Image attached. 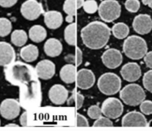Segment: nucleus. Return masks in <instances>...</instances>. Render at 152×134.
Segmentation results:
<instances>
[{"label":"nucleus","instance_id":"nucleus-1","mask_svg":"<svg viewBox=\"0 0 152 134\" xmlns=\"http://www.w3.org/2000/svg\"><path fill=\"white\" fill-rule=\"evenodd\" d=\"M110 35V29L105 23L99 21L90 22L81 30L83 43L92 50L103 48L109 42Z\"/></svg>","mask_w":152,"mask_h":134},{"label":"nucleus","instance_id":"nucleus-2","mask_svg":"<svg viewBox=\"0 0 152 134\" xmlns=\"http://www.w3.org/2000/svg\"><path fill=\"white\" fill-rule=\"evenodd\" d=\"M123 52L125 55L132 60L141 59L147 53L148 47L145 40L138 36L129 37L124 41Z\"/></svg>","mask_w":152,"mask_h":134},{"label":"nucleus","instance_id":"nucleus-3","mask_svg":"<svg viewBox=\"0 0 152 134\" xmlns=\"http://www.w3.org/2000/svg\"><path fill=\"white\" fill-rule=\"evenodd\" d=\"M120 97L126 105L137 106L145 100L146 94L140 85L132 83L126 86L120 91Z\"/></svg>","mask_w":152,"mask_h":134},{"label":"nucleus","instance_id":"nucleus-4","mask_svg":"<svg viewBox=\"0 0 152 134\" xmlns=\"http://www.w3.org/2000/svg\"><path fill=\"white\" fill-rule=\"evenodd\" d=\"M97 86L100 92L106 95L116 94L120 91L121 81L119 77L113 73L103 74L98 79Z\"/></svg>","mask_w":152,"mask_h":134},{"label":"nucleus","instance_id":"nucleus-5","mask_svg":"<svg viewBox=\"0 0 152 134\" xmlns=\"http://www.w3.org/2000/svg\"><path fill=\"white\" fill-rule=\"evenodd\" d=\"M98 13L103 21L111 22L119 18L121 6L116 0H104L98 6Z\"/></svg>","mask_w":152,"mask_h":134},{"label":"nucleus","instance_id":"nucleus-6","mask_svg":"<svg viewBox=\"0 0 152 134\" xmlns=\"http://www.w3.org/2000/svg\"><path fill=\"white\" fill-rule=\"evenodd\" d=\"M102 113L110 119H116L122 115L124 111L123 104L120 100L114 97H110L103 103Z\"/></svg>","mask_w":152,"mask_h":134},{"label":"nucleus","instance_id":"nucleus-7","mask_svg":"<svg viewBox=\"0 0 152 134\" xmlns=\"http://www.w3.org/2000/svg\"><path fill=\"white\" fill-rule=\"evenodd\" d=\"M20 12L26 19L34 21L43 13V8L42 4L37 0H26L20 7Z\"/></svg>","mask_w":152,"mask_h":134},{"label":"nucleus","instance_id":"nucleus-8","mask_svg":"<svg viewBox=\"0 0 152 134\" xmlns=\"http://www.w3.org/2000/svg\"><path fill=\"white\" fill-rule=\"evenodd\" d=\"M20 105L18 101L13 99H7L0 105V114L2 117L8 120L17 118L20 113Z\"/></svg>","mask_w":152,"mask_h":134},{"label":"nucleus","instance_id":"nucleus-9","mask_svg":"<svg viewBox=\"0 0 152 134\" xmlns=\"http://www.w3.org/2000/svg\"><path fill=\"white\" fill-rule=\"evenodd\" d=\"M101 58L104 65L110 69L118 67L123 61V57L121 52L114 48H110L105 51Z\"/></svg>","mask_w":152,"mask_h":134},{"label":"nucleus","instance_id":"nucleus-10","mask_svg":"<svg viewBox=\"0 0 152 134\" xmlns=\"http://www.w3.org/2000/svg\"><path fill=\"white\" fill-rule=\"evenodd\" d=\"M124 127H145L148 122L143 114L137 111H132L127 113L123 117L121 121Z\"/></svg>","mask_w":152,"mask_h":134},{"label":"nucleus","instance_id":"nucleus-11","mask_svg":"<svg viewBox=\"0 0 152 134\" xmlns=\"http://www.w3.org/2000/svg\"><path fill=\"white\" fill-rule=\"evenodd\" d=\"M76 81L78 88L82 90H87L94 84L95 76L92 70L83 68L77 72Z\"/></svg>","mask_w":152,"mask_h":134},{"label":"nucleus","instance_id":"nucleus-12","mask_svg":"<svg viewBox=\"0 0 152 134\" xmlns=\"http://www.w3.org/2000/svg\"><path fill=\"white\" fill-rule=\"evenodd\" d=\"M35 71L39 78L43 80H49L55 75L56 67L51 61L43 60L37 64Z\"/></svg>","mask_w":152,"mask_h":134},{"label":"nucleus","instance_id":"nucleus-13","mask_svg":"<svg viewBox=\"0 0 152 134\" xmlns=\"http://www.w3.org/2000/svg\"><path fill=\"white\" fill-rule=\"evenodd\" d=\"M120 73L124 80L129 82H134L140 78L142 70L137 63L129 62L122 67Z\"/></svg>","mask_w":152,"mask_h":134},{"label":"nucleus","instance_id":"nucleus-14","mask_svg":"<svg viewBox=\"0 0 152 134\" xmlns=\"http://www.w3.org/2000/svg\"><path fill=\"white\" fill-rule=\"evenodd\" d=\"M133 26L134 30L140 34H148L152 29L151 18L147 14H139L134 19Z\"/></svg>","mask_w":152,"mask_h":134},{"label":"nucleus","instance_id":"nucleus-15","mask_svg":"<svg viewBox=\"0 0 152 134\" xmlns=\"http://www.w3.org/2000/svg\"><path fill=\"white\" fill-rule=\"evenodd\" d=\"M49 97L56 105H62L68 99V91L62 85L55 84L49 90Z\"/></svg>","mask_w":152,"mask_h":134},{"label":"nucleus","instance_id":"nucleus-16","mask_svg":"<svg viewBox=\"0 0 152 134\" xmlns=\"http://www.w3.org/2000/svg\"><path fill=\"white\" fill-rule=\"evenodd\" d=\"M16 58L15 50L11 45L0 42V66H5L12 63Z\"/></svg>","mask_w":152,"mask_h":134},{"label":"nucleus","instance_id":"nucleus-17","mask_svg":"<svg viewBox=\"0 0 152 134\" xmlns=\"http://www.w3.org/2000/svg\"><path fill=\"white\" fill-rule=\"evenodd\" d=\"M63 18L61 12L56 10L49 11L44 14V22L48 28L56 29L63 23Z\"/></svg>","mask_w":152,"mask_h":134},{"label":"nucleus","instance_id":"nucleus-18","mask_svg":"<svg viewBox=\"0 0 152 134\" xmlns=\"http://www.w3.org/2000/svg\"><path fill=\"white\" fill-rule=\"evenodd\" d=\"M44 50L47 56L54 58L60 55L63 50V46L59 40L55 38H50L45 43Z\"/></svg>","mask_w":152,"mask_h":134},{"label":"nucleus","instance_id":"nucleus-19","mask_svg":"<svg viewBox=\"0 0 152 134\" xmlns=\"http://www.w3.org/2000/svg\"><path fill=\"white\" fill-rule=\"evenodd\" d=\"M77 73L75 66L71 64H66L61 69L60 76L64 83L71 84L75 82Z\"/></svg>","mask_w":152,"mask_h":134},{"label":"nucleus","instance_id":"nucleus-20","mask_svg":"<svg viewBox=\"0 0 152 134\" xmlns=\"http://www.w3.org/2000/svg\"><path fill=\"white\" fill-rule=\"evenodd\" d=\"M39 56V50L36 45L28 44L21 48L20 56L21 59L26 62H31L37 59Z\"/></svg>","mask_w":152,"mask_h":134},{"label":"nucleus","instance_id":"nucleus-21","mask_svg":"<svg viewBox=\"0 0 152 134\" xmlns=\"http://www.w3.org/2000/svg\"><path fill=\"white\" fill-rule=\"evenodd\" d=\"M47 35V31L41 25H34L30 28L28 31L29 38L35 43L43 42L46 38Z\"/></svg>","mask_w":152,"mask_h":134},{"label":"nucleus","instance_id":"nucleus-22","mask_svg":"<svg viewBox=\"0 0 152 134\" xmlns=\"http://www.w3.org/2000/svg\"><path fill=\"white\" fill-rule=\"evenodd\" d=\"M12 75L15 80L26 82L30 79V74L28 68L21 64H16L12 68Z\"/></svg>","mask_w":152,"mask_h":134},{"label":"nucleus","instance_id":"nucleus-23","mask_svg":"<svg viewBox=\"0 0 152 134\" xmlns=\"http://www.w3.org/2000/svg\"><path fill=\"white\" fill-rule=\"evenodd\" d=\"M28 36L26 32L23 29H16L12 33L11 41L15 46L21 47L27 42Z\"/></svg>","mask_w":152,"mask_h":134},{"label":"nucleus","instance_id":"nucleus-24","mask_svg":"<svg viewBox=\"0 0 152 134\" xmlns=\"http://www.w3.org/2000/svg\"><path fill=\"white\" fill-rule=\"evenodd\" d=\"M63 10L67 14L66 21L69 23L73 22L77 9L76 0H66L63 4Z\"/></svg>","mask_w":152,"mask_h":134},{"label":"nucleus","instance_id":"nucleus-25","mask_svg":"<svg viewBox=\"0 0 152 134\" xmlns=\"http://www.w3.org/2000/svg\"><path fill=\"white\" fill-rule=\"evenodd\" d=\"M76 25L75 23H70L64 30V38L68 44L72 46L76 45L77 41Z\"/></svg>","mask_w":152,"mask_h":134},{"label":"nucleus","instance_id":"nucleus-26","mask_svg":"<svg viewBox=\"0 0 152 134\" xmlns=\"http://www.w3.org/2000/svg\"><path fill=\"white\" fill-rule=\"evenodd\" d=\"M112 32L116 38L123 39L126 38L128 35L129 29L126 24L123 22H118L113 26Z\"/></svg>","mask_w":152,"mask_h":134},{"label":"nucleus","instance_id":"nucleus-27","mask_svg":"<svg viewBox=\"0 0 152 134\" xmlns=\"http://www.w3.org/2000/svg\"><path fill=\"white\" fill-rule=\"evenodd\" d=\"M84 101V96L77 92L74 91L67 102L69 106L75 107L77 110H79L82 108Z\"/></svg>","mask_w":152,"mask_h":134},{"label":"nucleus","instance_id":"nucleus-28","mask_svg":"<svg viewBox=\"0 0 152 134\" xmlns=\"http://www.w3.org/2000/svg\"><path fill=\"white\" fill-rule=\"evenodd\" d=\"M65 61L69 64L79 66L83 61V53L80 48L77 47L75 54H69L65 57Z\"/></svg>","mask_w":152,"mask_h":134},{"label":"nucleus","instance_id":"nucleus-29","mask_svg":"<svg viewBox=\"0 0 152 134\" xmlns=\"http://www.w3.org/2000/svg\"><path fill=\"white\" fill-rule=\"evenodd\" d=\"M12 29V24L7 18H0V37H4L10 34Z\"/></svg>","mask_w":152,"mask_h":134},{"label":"nucleus","instance_id":"nucleus-30","mask_svg":"<svg viewBox=\"0 0 152 134\" xmlns=\"http://www.w3.org/2000/svg\"><path fill=\"white\" fill-rule=\"evenodd\" d=\"M82 7L84 11L88 14L95 13L98 10V5L95 0H87L85 1Z\"/></svg>","mask_w":152,"mask_h":134},{"label":"nucleus","instance_id":"nucleus-31","mask_svg":"<svg viewBox=\"0 0 152 134\" xmlns=\"http://www.w3.org/2000/svg\"><path fill=\"white\" fill-rule=\"evenodd\" d=\"M87 114L91 119L96 120L102 116V113L101 108L97 105H93L88 108Z\"/></svg>","mask_w":152,"mask_h":134},{"label":"nucleus","instance_id":"nucleus-32","mask_svg":"<svg viewBox=\"0 0 152 134\" xmlns=\"http://www.w3.org/2000/svg\"><path fill=\"white\" fill-rule=\"evenodd\" d=\"M143 84L145 88L152 93V70L147 71L144 75Z\"/></svg>","mask_w":152,"mask_h":134},{"label":"nucleus","instance_id":"nucleus-33","mask_svg":"<svg viewBox=\"0 0 152 134\" xmlns=\"http://www.w3.org/2000/svg\"><path fill=\"white\" fill-rule=\"evenodd\" d=\"M113 126V123L110 119L105 116H101L96 119L93 124V126L94 127H110Z\"/></svg>","mask_w":152,"mask_h":134},{"label":"nucleus","instance_id":"nucleus-34","mask_svg":"<svg viewBox=\"0 0 152 134\" xmlns=\"http://www.w3.org/2000/svg\"><path fill=\"white\" fill-rule=\"evenodd\" d=\"M126 9L131 12H136L140 7L138 0H126L125 4Z\"/></svg>","mask_w":152,"mask_h":134},{"label":"nucleus","instance_id":"nucleus-35","mask_svg":"<svg viewBox=\"0 0 152 134\" xmlns=\"http://www.w3.org/2000/svg\"><path fill=\"white\" fill-rule=\"evenodd\" d=\"M141 112L145 115L152 114V101L151 100H144L140 104Z\"/></svg>","mask_w":152,"mask_h":134},{"label":"nucleus","instance_id":"nucleus-36","mask_svg":"<svg viewBox=\"0 0 152 134\" xmlns=\"http://www.w3.org/2000/svg\"><path fill=\"white\" fill-rule=\"evenodd\" d=\"M77 126L79 127H87L89 126L87 119L84 116L77 113Z\"/></svg>","mask_w":152,"mask_h":134},{"label":"nucleus","instance_id":"nucleus-37","mask_svg":"<svg viewBox=\"0 0 152 134\" xmlns=\"http://www.w3.org/2000/svg\"><path fill=\"white\" fill-rule=\"evenodd\" d=\"M18 0H0V6L4 8H10L15 5Z\"/></svg>","mask_w":152,"mask_h":134},{"label":"nucleus","instance_id":"nucleus-38","mask_svg":"<svg viewBox=\"0 0 152 134\" xmlns=\"http://www.w3.org/2000/svg\"><path fill=\"white\" fill-rule=\"evenodd\" d=\"M144 60L146 66L152 69V51L146 53L144 57Z\"/></svg>","mask_w":152,"mask_h":134},{"label":"nucleus","instance_id":"nucleus-39","mask_svg":"<svg viewBox=\"0 0 152 134\" xmlns=\"http://www.w3.org/2000/svg\"><path fill=\"white\" fill-rule=\"evenodd\" d=\"M20 125L23 127H27L28 126V114L26 111L23 112L21 114L20 118Z\"/></svg>","mask_w":152,"mask_h":134},{"label":"nucleus","instance_id":"nucleus-40","mask_svg":"<svg viewBox=\"0 0 152 134\" xmlns=\"http://www.w3.org/2000/svg\"><path fill=\"white\" fill-rule=\"evenodd\" d=\"M85 1V0H76L77 9H79L82 7Z\"/></svg>","mask_w":152,"mask_h":134},{"label":"nucleus","instance_id":"nucleus-41","mask_svg":"<svg viewBox=\"0 0 152 134\" xmlns=\"http://www.w3.org/2000/svg\"><path fill=\"white\" fill-rule=\"evenodd\" d=\"M142 2L145 5H148L152 9V0H142Z\"/></svg>","mask_w":152,"mask_h":134},{"label":"nucleus","instance_id":"nucleus-42","mask_svg":"<svg viewBox=\"0 0 152 134\" xmlns=\"http://www.w3.org/2000/svg\"><path fill=\"white\" fill-rule=\"evenodd\" d=\"M5 127H18L19 126L18 125L15 124H10L6 125Z\"/></svg>","mask_w":152,"mask_h":134},{"label":"nucleus","instance_id":"nucleus-43","mask_svg":"<svg viewBox=\"0 0 152 134\" xmlns=\"http://www.w3.org/2000/svg\"><path fill=\"white\" fill-rule=\"evenodd\" d=\"M147 126L152 127V119H151L149 123L148 122V126Z\"/></svg>","mask_w":152,"mask_h":134},{"label":"nucleus","instance_id":"nucleus-44","mask_svg":"<svg viewBox=\"0 0 152 134\" xmlns=\"http://www.w3.org/2000/svg\"><path fill=\"white\" fill-rule=\"evenodd\" d=\"M0 126H1V120H0Z\"/></svg>","mask_w":152,"mask_h":134}]
</instances>
